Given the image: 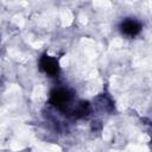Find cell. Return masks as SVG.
Masks as SVG:
<instances>
[{
    "instance_id": "2",
    "label": "cell",
    "mask_w": 152,
    "mask_h": 152,
    "mask_svg": "<svg viewBox=\"0 0 152 152\" xmlns=\"http://www.w3.org/2000/svg\"><path fill=\"white\" fill-rule=\"evenodd\" d=\"M42 68L45 70L46 74L49 75H53L58 71V63L56 59L51 58V57H44L42 59Z\"/></svg>"
},
{
    "instance_id": "1",
    "label": "cell",
    "mask_w": 152,
    "mask_h": 152,
    "mask_svg": "<svg viewBox=\"0 0 152 152\" xmlns=\"http://www.w3.org/2000/svg\"><path fill=\"white\" fill-rule=\"evenodd\" d=\"M121 31L127 36H134L140 31V24L133 19H127L122 23Z\"/></svg>"
}]
</instances>
